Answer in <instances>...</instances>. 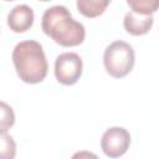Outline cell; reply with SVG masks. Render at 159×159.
Returning a JSON list of instances; mask_svg holds the SVG:
<instances>
[{"mask_svg": "<svg viewBox=\"0 0 159 159\" xmlns=\"http://www.w3.org/2000/svg\"><path fill=\"white\" fill-rule=\"evenodd\" d=\"M41 27L48 37L63 47L78 46L86 37L84 26L76 21L68 9L62 5L51 6L43 12Z\"/></svg>", "mask_w": 159, "mask_h": 159, "instance_id": "1", "label": "cell"}, {"mask_svg": "<svg viewBox=\"0 0 159 159\" xmlns=\"http://www.w3.org/2000/svg\"><path fill=\"white\" fill-rule=\"evenodd\" d=\"M12 62L17 76L25 83H40L47 75L46 55L37 41L26 40L19 42L12 51Z\"/></svg>", "mask_w": 159, "mask_h": 159, "instance_id": "2", "label": "cell"}, {"mask_svg": "<svg viewBox=\"0 0 159 159\" xmlns=\"http://www.w3.org/2000/svg\"><path fill=\"white\" fill-rule=\"evenodd\" d=\"M134 50L124 41H114L108 45L103 55V65L107 73L114 78L125 77L134 67Z\"/></svg>", "mask_w": 159, "mask_h": 159, "instance_id": "3", "label": "cell"}, {"mask_svg": "<svg viewBox=\"0 0 159 159\" xmlns=\"http://www.w3.org/2000/svg\"><path fill=\"white\" fill-rule=\"evenodd\" d=\"M83 62L82 58L75 52H65L57 56L55 61L56 80L65 86L77 83L82 75Z\"/></svg>", "mask_w": 159, "mask_h": 159, "instance_id": "4", "label": "cell"}, {"mask_svg": "<svg viewBox=\"0 0 159 159\" xmlns=\"http://www.w3.org/2000/svg\"><path fill=\"white\" fill-rule=\"evenodd\" d=\"M130 144V134L123 127L108 128L101 139V148L109 158H119L128 150Z\"/></svg>", "mask_w": 159, "mask_h": 159, "instance_id": "5", "label": "cell"}, {"mask_svg": "<svg viewBox=\"0 0 159 159\" xmlns=\"http://www.w3.org/2000/svg\"><path fill=\"white\" fill-rule=\"evenodd\" d=\"M34 11L29 5L21 4L15 6L7 15V26L16 34L26 32L34 25Z\"/></svg>", "mask_w": 159, "mask_h": 159, "instance_id": "6", "label": "cell"}, {"mask_svg": "<svg viewBox=\"0 0 159 159\" xmlns=\"http://www.w3.org/2000/svg\"><path fill=\"white\" fill-rule=\"evenodd\" d=\"M154 22L153 15H142L134 11L125 14L123 20V26L125 31L133 36H142L149 32Z\"/></svg>", "mask_w": 159, "mask_h": 159, "instance_id": "7", "label": "cell"}, {"mask_svg": "<svg viewBox=\"0 0 159 159\" xmlns=\"http://www.w3.org/2000/svg\"><path fill=\"white\" fill-rule=\"evenodd\" d=\"M111 0H77V10L86 17L93 19L102 15L108 7Z\"/></svg>", "mask_w": 159, "mask_h": 159, "instance_id": "8", "label": "cell"}, {"mask_svg": "<svg viewBox=\"0 0 159 159\" xmlns=\"http://www.w3.org/2000/svg\"><path fill=\"white\" fill-rule=\"evenodd\" d=\"M132 11L142 15H153L159 9V0H127Z\"/></svg>", "mask_w": 159, "mask_h": 159, "instance_id": "9", "label": "cell"}, {"mask_svg": "<svg viewBox=\"0 0 159 159\" xmlns=\"http://www.w3.org/2000/svg\"><path fill=\"white\" fill-rule=\"evenodd\" d=\"M1 113H2V119H1V133H6L9 127H12L14 122H15V116L14 112L11 109V107H9L6 103H1Z\"/></svg>", "mask_w": 159, "mask_h": 159, "instance_id": "10", "label": "cell"}, {"mask_svg": "<svg viewBox=\"0 0 159 159\" xmlns=\"http://www.w3.org/2000/svg\"><path fill=\"white\" fill-rule=\"evenodd\" d=\"M40 1H43V2H47V1H51V0H40Z\"/></svg>", "mask_w": 159, "mask_h": 159, "instance_id": "11", "label": "cell"}, {"mask_svg": "<svg viewBox=\"0 0 159 159\" xmlns=\"http://www.w3.org/2000/svg\"><path fill=\"white\" fill-rule=\"evenodd\" d=\"M5 1H14V0H5Z\"/></svg>", "mask_w": 159, "mask_h": 159, "instance_id": "12", "label": "cell"}]
</instances>
